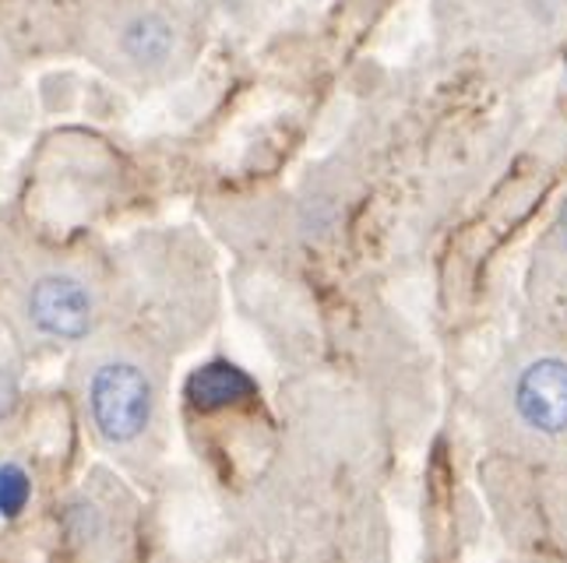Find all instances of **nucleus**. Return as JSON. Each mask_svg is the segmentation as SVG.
<instances>
[{
  "mask_svg": "<svg viewBox=\"0 0 567 563\" xmlns=\"http://www.w3.org/2000/svg\"><path fill=\"white\" fill-rule=\"evenodd\" d=\"M92 419L100 434L113 444H127L138 437L152 416V384L131 363H110L92 377Z\"/></svg>",
  "mask_w": 567,
  "mask_h": 563,
  "instance_id": "f03ea898",
  "label": "nucleus"
},
{
  "mask_svg": "<svg viewBox=\"0 0 567 563\" xmlns=\"http://www.w3.org/2000/svg\"><path fill=\"white\" fill-rule=\"evenodd\" d=\"M8 405H11V380L0 374V416L8 413Z\"/></svg>",
  "mask_w": 567,
  "mask_h": 563,
  "instance_id": "0eeeda50",
  "label": "nucleus"
},
{
  "mask_svg": "<svg viewBox=\"0 0 567 563\" xmlns=\"http://www.w3.org/2000/svg\"><path fill=\"white\" fill-rule=\"evenodd\" d=\"M29 476L22 472V465H0V514L4 518H14V514H22L25 511V503H29Z\"/></svg>",
  "mask_w": 567,
  "mask_h": 563,
  "instance_id": "423d86ee",
  "label": "nucleus"
},
{
  "mask_svg": "<svg viewBox=\"0 0 567 563\" xmlns=\"http://www.w3.org/2000/svg\"><path fill=\"white\" fill-rule=\"evenodd\" d=\"M507 419L533 444L567 440V356L536 353L504 384Z\"/></svg>",
  "mask_w": 567,
  "mask_h": 563,
  "instance_id": "f257e3e1",
  "label": "nucleus"
},
{
  "mask_svg": "<svg viewBox=\"0 0 567 563\" xmlns=\"http://www.w3.org/2000/svg\"><path fill=\"white\" fill-rule=\"evenodd\" d=\"M116 50L134 67H166L177 53V29L159 11H134L116 25Z\"/></svg>",
  "mask_w": 567,
  "mask_h": 563,
  "instance_id": "20e7f679",
  "label": "nucleus"
},
{
  "mask_svg": "<svg viewBox=\"0 0 567 563\" xmlns=\"http://www.w3.org/2000/svg\"><path fill=\"white\" fill-rule=\"evenodd\" d=\"M560 237H564V250H567V208H564V219H560Z\"/></svg>",
  "mask_w": 567,
  "mask_h": 563,
  "instance_id": "6e6552de",
  "label": "nucleus"
},
{
  "mask_svg": "<svg viewBox=\"0 0 567 563\" xmlns=\"http://www.w3.org/2000/svg\"><path fill=\"white\" fill-rule=\"evenodd\" d=\"M29 314L53 338H82L92 324V300L82 282L43 279L29 296Z\"/></svg>",
  "mask_w": 567,
  "mask_h": 563,
  "instance_id": "7ed1b4c3",
  "label": "nucleus"
},
{
  "mask_svg": "<svg viewBox=\"0 0 567 563\" xmlns=\"http://www.w3.org/2000/svg\"><path fill=\"white\" fill-rule=\"evenodd\" d=\"M250 392V380L229 363H212L187 380V398L198 409H223V405L240 402Z\"/></svg>",
  "mask_w": 567,
  "mask_h": 563,
  "instance_id": "39448f33",
  "label": "nucleus"
}]
</instances>
